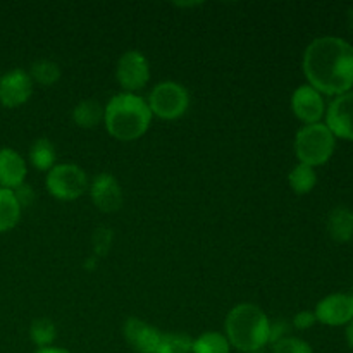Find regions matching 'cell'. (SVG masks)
Here are the masks:
<instances>
[{
  "mask_svg": "<svg viewBox=\"0 0 353 353\" xmlns=\"http://www.w3.org/2000/svg\"><path fill=\"white\" fill-rule=\"evenodd\" d=\"M303 72L319 93L343 95L353 86V47L343 38L321 37L303 54Z\"/></svg>",
  "mask_w": 353,
  "mask_h": 353,
  "instance_id": "cell-1",
  "label": "cell"
},
{
  "mask_svg": "<svg viewBox=\"0 0 353 353\" xmlns=\"http://www.w3.org/2000/svg\"><path fill=\"white\" fill-rule=\"evenodd\" d=\"M152 123V110L134 93H117L103 107V124L110 137L121 141H133L143 137Z\"/></svg>",
  "mask_w": 353,
  "mask_h": 353,
  "instance_id": "cell-2",
  "label": "cell"
},
{
  "mask_svg": "<svg viewBox=\"0 0 353 353\" xmlns=\"http://www.w3.org/2000/svg\"><path fill=\"white\" fill-rule=\"evenodd\" d=\"M271 321L261 307L240 303L226 317V338L231 347L245 353L261 352L269 343Z\"/></svg>",
  "mask_w": 353,
  "mask_h": 353,
  "instance_id": "cell-3",
  "label": "cell"
},
{
  "mask_svg": "<svg viewBox=\"0 0 353 353\" xmlns=\"http://www.w3.org/2000/svg\"><path fill=\"white\" fill-rule=\"evenodd\" d=\"M336 145V137L323 123L305 124L295 137V154L300 164L310 168L330 161Z\"/></svg>",
  "mask_w": 353,
  "mask_h": 353,
  "instance_id": "cell-4",
  "label": "cell"
},
{
  "mask_svg": "<svg viewBox=\"0 0 353 353\" xmlns=\"http://www.w3.org/2000/svg\"><path fill=\"white\" fill-rule=\"evenodd\" d=\"M152 116L172 121L181 117L190 105V95L185 86L176 81H164L154 86L148 97Z\"/></svg>",
  "mask_w": 353,
  "mask_h": 353,
  "instance_id": "cell-5",
  "label": "cell"
},
{
  "mask_svg": "<svg viewBox=\"0 0 353 353\" xmlns=\"http://www.w3.org/2000/svg\"><path fill=\"white\" fill-rule=\"evenodd\" d=\"M48 193L59 200H76L88 190V176L76 164H57L45 179Z\"/></svg>",
  "mask_w": 353,
  "mask_h": 353,
  "instance_id": "cell-6",
  "label": "cell"
},
{
  "mask_svg": "<svg viewBox=\"0 0 353 353\" xmlns=\"http://www.w3.org/2000/svg\"><path fill=\"white\" fill-rule=\"evenodd\" d=\"M116 78L126 93L141 90L150 79V65L147 57L138 50H128L117 62Z\"/></svg>",
  "mask_w": 353,
  "mask_h": 353,
  "instance_id": "cell-7",
  "label": "cell"
},
{
  "mask_svg": "<svg viewBox=\"0 0 353 353\" xmlns=\"http://www.w3.org/2000/svg\"><path fill=\"white\" fill-rule=\"evenodd\" d=\"M33 93V79L23 69H12V71L2 74L0 79V103L7 109H16L30 100Z\"/></svg>",
  "mask_w": 353,
  "mask_h": 353,
  "instance_id": "cell-8",
  "label": "cell"
},
{
  "mask_svg": "<svg viewBox=\"0 0 353 353\" xmlns=\"http://www.w3.org/2000/svg\"><path fill=\"white\" fill-rule=\"evenodd\" d=\"M316 319L327 326H341L353 319V295L334 293L321 300L316 307Z\"/></svg>",
  "mask_w": 353,
  "mask_h": 353,
  "instance_id": "cell-9",
  "label": "cell"
},
{
  "mask_svg": "<svg viewBox=\"0 0 353 353\" xmlns=\"http://www.w3.org/2000/svg\"><path fill=\"white\" fill-rule=\"evenodd\" d=\"M326 126L343 140H353V92L336 97L326 114Z\"/></svg>",
  "mask_w": 353,
  "mask_h": 353,
  "instance_id": "cell-10",
  "label": "cell"
},
{
  "mask_svg": "<svg viewBox=\"0 0 353 353\" xmlns=\"http://www.w3.org/2000/svg\"><path fill=\"white\" fill-rule=\"evenodd\" d=\"M88 188L93 203L102 212H116L123 203V188L119 181L109 172L95 176Z\"/></svg>",
  "mask_w": 353,
  "mask_h": 353,
  "instance_id": "cell-11",
  "label": "cell"
},
{
  "mask_svg": "<svg viewBox=\"0 0 353 353\" xmlns=\"http://www.w3.org/2000/svg\"><path fill=\"white\" fill-rule=\"evenodd\" d=\"M292 109L295 116L305 124L321 123V117L324 116V100L321 93L310 85L299 86L293 92Z\"/></svg>",
  "mask_w": 353,
  "mask_h": 353,
  "instance_id": "cell-12",
  "label": "cell"
},
{
  "mask_svg": "<svg viewBox=\"0 0 353 353\" xmlns=\"http://www.w3.org/2000/svg\"><path fill=\"white\" fill-rule=\"evenodd\" d=\"M124 338L138 353H155L161 343L162 333L152 324L143 323L137 317H130L124 323Z\"/></svg>",
  "mask_w": 353,
  "mask_h": 353,
  "instance_id": "cell-13",
  "label": "cell"
},
{
  "mask_svg": "<svg viewBox=\"0 0 353 353\" xmlns=\"http://www.w3.org/2000/svg\"><path fill=\"white\" fill-rule=\"evenodd\" d=\"M26 162L12 148H0V188L16 190L26 178Z\"/></svg>",
  "mask_w": 353,
  "mask_h": 353,
  "instance_id": "cell-14",
  "label": "cell"
},
{
  "mask_svg": "<svg viewBox=\"0 0 353 353\" xmlns=\"http://www.w3.org/2000/svg\"><path fill=\"white\" fill-rule=\"evenodd\" d=\"M327 233L334 241H345L353 238V212L348 207H336L327 216Z\"/></svg>",
  "mask_w": 353,
  "mask_h": 353,
  "instance_id": "cell-15",
  "label": "cell"
},
{
  "mask_svg": "<svg viewBox=\"0 0 353 353\" xmlns=\"http://www.w3.org/2000/svg\"><path fill=\"white\" fill-rule=\"evenodd\" d=\"M21 217V205L12 190L0 188V233L12 230Z\"/></svg>",
  "mask_w": 353,
  "mask_h": 353,
  "instance_id": "cell-16",
  "label": "cell"
},
{
  "mask_svg": "<svg viewBox=\"0 0 353 353\" xmlns=\"http://www.w3.org/2000/svg\"><path fill=\"white\" fill-rule=\"evenodd\" d=\"M72 119L79 128L92 130L103 123V107L97 100H83L72 110Z\"/></svg>",
  "mask_w": 353,
  "mask_h": 353,
  "instance_id": "cell-17",
  "label": "cell"
},
{
  "mask_svg": "<svg viewBox=\"0 0 353 353\" xmlns=\"http://www.w3.org/2000/svg\"><path fill=\"white\" fill-rule=\"evenodd\" d=\"M30 161L40 171H50L55 165V147L47 138H40L30 148Z\"/></svg>",
  "mask_w": 353,
  "mask_h": 353,
  "instance_id": "cell-18",
  "label": "cell"
},
{
  "mask_svg": "<svg viewBox=\"0 0 353 353\" xmlns=\"http://www.w3.org/2000/svg\"><path fill=\"white\" fill-rule=\"evenodd\" d=\"M231 345L228 338L221 333H209L200 334L196 340H193L192 353H230Z\"/></svg>",
  "mask_w": 353,
  "mask_h": 353,
  "instance_id": "cell-19",
  "label": "cell"
},
{
  "mask_svg": "<svg viewBox=\"0 0 353 353\" xmlns=\"http://www.w3.org/2000/svg\"><path fill=\"white\" fill-rule=\"evenodd\" d=\"M288 181L293 192L299 193V195H305V193H309L316 186L317 174L314 171V168H310V165L299 164L292 169V172L288 176Z\"/></svg>",
  "mask_w": 353,
  "mask_h": 353,
  "instance_id": "cell-20",
  "label": "cell"
},
{
  "mask_svg": "<svg viewBox=\"0 0 353 353\" xmlns=\"http://www.w3.org/2000/svg\"><path fill=\"white\" fill-rule=\"evenodd\" d=\"M30 76L38 85L52 86L61 79V68H59L57 62L48 61V59H40V61L33 62Z\"/></svg>",
  "mask_w": 353,
  "mask_h": 353,
  "instance_id": "cell-21",
  "label": "cell"
},
{
  "mask_svg": "<svg viewBox=\"0 0 353 353\" xmlns=\"http://www.w3.org/2000/svg\"><path fill=\"white\" fill-rule=\"evenodd\" d=\"M30 336L31 341L37 345L38 348H47L52 347V343L57 338V330L55 324L48 319H37L33 321L30 327Z\"/></svg>",
  "mask_w": 353,
  "mask_h": 353,
  "instance_id": "cell-22",
  "label": "cell"
},
{
  "mask_svg": "<svg viewBox=\"0 0 353 353\" xmlns=\"http://www.w3.org/2000/svg\"><path fill=\"white\" fill-rule=\"evenodd\" d=\"M193 340L181 333L162 334L155 353H192Z\"/></svg>",
  "mask_w": 353,
  "mask_h": 353,
  "instance_id": "cell-23",
  "label": "cell"
},
{
  "mask_svg": "<svg viewBox=\"0 0 353 353\" xmlns=\"http://www.w3.org/2000/svg\"><path fill=\"white\" fill-rule=\"evenodd\" d=\"M272 353H314L305 340L296 336H285L272 345Z\"/></svg>",
  "mask_w": 353,
  "mask_h": 353,
  "instance_id": "cell-24",
  "label": "cell"
},
{
  "mask_svg": "<svg viewBox=\"0 0 353 353\" xmlns=\"http://www.w3.org/2000/svg\"><path fill=\"white\" fill-rule=\"evenodd\" d=\"M110 247H112V231L109 228H99L93 233V248H95V254L99 257L107 255Z\"/></svg>",
  "mask_w": 353,
  "mask_h": 353,
  "instance_id": "cell-25",
  "label": "cell"
},
{
  "mask_svg": "<svg viewBox=\"0 0 353 353\" xmlns=\"http://www.w3.org/2000/svg\"><path fill=\"white\" fill-rule=\"evenodd\" d=\"M14 195H16V200H17V203L21 205V209L30 205L34 199L33 188H31V186H28L26 183H23L21 186H17V188L14 190Z\"/></svg>",
  "mask_w": 353,
  "mask_h": 353,
  "instance_id": "cell-26",
  "label": "cell"
},
{
  "mask_svg": "<svg viewBox=\"0 0 353 353\" xmlns=\"http://www.w3.org/2000/svg\"><path fill=\"white\" fill-rule=\"evenodd\" d=\"M316 321V314L310 312V310H303V312H299L293 317V326L296 330H309V327L314 326Z\"/></svg>",
  "mask_w": 353,
  "mask_h": 353,
  "instance_id": "cell-27",
  "label": "cell"
},
{
  "mask_svg": "<svg viewBox=\"0 0 353 353\" xmlns=\"http://www.w3.org/2000/svg\"><path fill=\"white\" fill-rule=\"evenodd\" d=\"M288 323H285V321H274V323H271V327H269V343L274 345L276 341L285 338L286 333H288Z\"/></svg>",
  "mask_w": 353,
  "mask_h": 353,
  "instance_id": "cell-28",
  "label": "cell"
},
{
  "mask_svg": "<svg viewBox=\"0 0 353 353\" xmlns=\"http://www.w3.org/2000/svg\"><path fill=\"white\" fill-rule=\"evenodd\" d=\"M34 353H69L64 348H57V347H47V348H38Z\"/></svg>",
  "mask_w": 353,
  "mask_h": 353,
  "instance_id": "cell-29",
  "label": "cell"
},
{
  "mask_svg": "<svg viewBox=\"0 0 353 353\" xmlns=\"http://www.w3.org/2000/svg\"><path fill=\"white\" fill-rule=\"evenodd\" d=\"M347 341H348V345L353 348V319L350 321V324H348V327H347Z\"/></svg>",
  "mask_w": 353,
  "mask_h": 353,
  "instance_id": "cell-30",
  "label": "cell"
},
{
  "mask_svg": "<svg viewBox=\"0 0 353 353\" xmlns=\"http://www.w3.org/2000/svg\"><path fill=\"white\" fill-rule=\"evenodd\" d=\"M348 23H350V28H352V31H353V7H350V9H348Z\"/></svg>",
  "mask_w": 353,
  "mask_h": 353,
  "instance_id": "cell-31",
  "label": "cell"
},
{
  "mask_svg": "<svg viewBox=\"0 0 353 353\" xmlns=\"http://www.w3.org/2000/svg\"><path fill=\"white\" fill-rule=\"evenodd\" d=\"M0 79H2V74H0Z\"/></svg>",
  "mask_w": 353,
  "mask_h": 353,
  "instance_id": "cell-32",
  "label": "cell"
},
{
  "mask_svg": "<svg viewBox=\"0 0 353 353\" xmlns=\"http://www.w3.org/2000/svg\"><path fill=\"white\" fill-rule=\"evenodd\" d=\"M255 353H262V352H255Z\"/></svg>",
  "mask_w": 353,
  "mask_h": 353,
  "instance_id": "cell-33",
  "label": "cell"
}]
</instances>
